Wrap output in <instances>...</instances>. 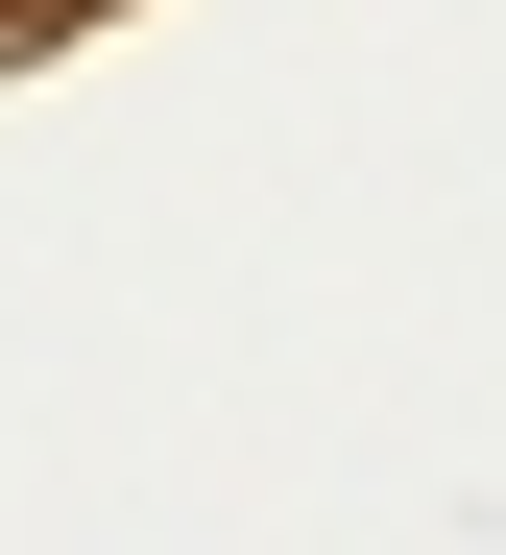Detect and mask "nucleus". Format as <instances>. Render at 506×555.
<instances>
[{
    "mask_svg": "<svg viewBox=\"0 0 506 555\" xmlns=\"http://www.w3.org/2000/svg\"><path fill=\"white\" fill-rule=\"evenodd\" d=\"M0 25H25V49H49V25H96V0H0Z\"/></svg>",
    "mask_w": 506,
    "mask_h": 555,
    "instance_id": "nucleus-1",
    "label": "nucleus"
}]
</instances>
